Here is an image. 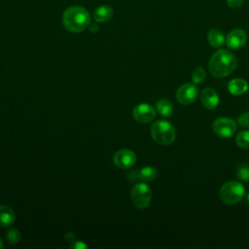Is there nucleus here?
Masks as SVG:
<instances>
[{
  "instance_id": "5701e85b",
  "label": "nucleus",
  "mask_w": 249,
  "mask_h": 249,
  "mask_svg": "<svg viewBox=\"0 0 249 249\" xmlns=\"http://www.w3.org/2000/svg\"><path fill=\"white\" fill-rule=\"evenodd\" d=\"M227 4L229 7L232 8V9H237L240 6H242L244 0H226Z\"/></svg>"
},
{
  "instance_id": "6e6552de",
  "label": "nucleus",
  "mask_w": 249,
  "mask_h": 249,
  "mask_svg": "<svg viewBox=\"0 0 249 249\" xmlns=\"http://www.w3.org/2000/svg\"><path fill=\"white\" fill-rule=\"evenodd\" d=\"M133 118L141 124H148L152 122L156 116V111L150 104L141 103L133 108Z\"/></svg>"
},
{
  "instance_id": "1a4fd4ad",
  "label": "nucleus",
  "mask_w": 249,
  "mask_h": 249,
  "mask_svg": "<svg viewBox=\"0 0 249 249\" xmlns=\"http://www.w3.org/2000/svg\"><path fill=\"white\" fill-rule=\"evenodd\" d=\"M248 36L245 30L241 28H235L231 30L226 37V45L232 50L241 49L247 42Z\"/></svg>"
},
{
  "instance_id": "6ab92c4d",
  "label": "nucleus",
  "mask_w": 249,
  "mask_h": 249,
  "mask_svg": "<svg viewBox=\"0 0 249 249\" xmlns=\"http://www.w3.org/2000/svg\"><path fill=\"white\" fill-rule=\"evenodd\" d=\"M236 175L241 181L248 182L249 181V165L246 163L240 164L236 170Z\"/></svg>"
},
{
  "instance_id": "f257e3e1",
  "label": "nucleus",
  "mask_w": 249,
  "mask_h": 249,
  "mask_svg": "<svg viewBox=\"0 0 249 249\" xmlns=\"http://www.w3.org/2000/svg\"><path fill=\"white\" fill-rule=\"evenodd\" d=\"M237 60L234 54L225 49L215 52L208 62V69L215 78H224L229 76L236 68Z\"/></svg>"
},
{
  "instance_id": "4be33fe9",
  "label": "nucleus",
  "mask_w": 249,
  "mask_h": 249,
  "mask_svg": "<svg viewBox=\"0 0 249 249\" xmlns=\"http://www.w3.org/2000/svg\"><path fill=\"white\" fill-rule=\"evenodd\" d=\"M237 124L245 128H249V112L241 114L237 120Z\"/></svg>"
},
{
  "instance_id": "9b49d317",
  "label": "nucleus",
  "mask_w": 249,
  "mask_h": 249,
  "mask_svg": "<svg viewBox=\"0 0 249 249\" xmlns=\"http://www.w3.org/2000/svg\"><path fill=\"white\" fill-rule=\"evenodd\" d=\"M200 101L201 104L206 108V109H214L218 106L219 104V95L215 91V89L211 88H206L202 90L200 94Z\"/></svg>"
},
{
  "instance_id": "dca6fc26",
  "label": "nucleus",
  "mask_w": 249,
  "mask_h": 249,
  "mask_svg": "<svg viewBox=\"0 0 249 249\" xmlns=\"http://www.w3.org/2000/svg\"><path fill=\"white\" fill-rule=\"evenodd\" d=\"M156 108H157V111L159 112V114L165 118L171 117V115L173 113V104L168 99L159 100L157 102Z\"/></svg>"
},
{
  "instance_id": "0eeeda50",
  "label": "nucleus",
  "mask_w": 249,
  "mask_h": 249,
  "mask_svg": "<svg viewBox=\"0 0 249 249\" xmlns=\"http://www.w3.org/2000/svg\"><path fill=\"white\" fill-rule=\"evenodd\" d=\"M198 93L197 88L194 84H183L176 90V99L183 105L192 104Z\"/></svg>"
},
{
  "instance_id": "7ed1b4c3",
  "label": "nucleus",
  "mask_w": 249,
  "mask_h": 249,
  "mask_svg": "<svg viewBox=\"0 0 249 249\" xmlns=\"http://www.w3.org/2000/svg\"><path fill=\"white\" fill-rule=\"evenodd\" d=\"M153 139L160 145H169L176 138V131L171 123L163 120L155 122L151 126Z\"/></svg>"
},
{
  "instance_id": "2eb2a0df",
  "label": "nucleus",
  "mask_w": 249,
  "mask_h": 249,
  "mask_svg": "<svg viewBox=\"0 0 249 249\" xmlns=\"http://www.w3.org/2000/svg\"><path fill=\"white\" fill-rule=\"evenodd\" d=\"M207 40L212 47L220 48L225 43L226 38L224 33L221 30L213 28L209 30V32L207 33Z\"/></svg>"
},
{
  "instance_id": "ddd939ff",
  "label": "nucleus",
  "mask_w": 249,
  "mask_h": 249,
  "mask_svg": "<svg viewBox=\"0 0 249 249\" xmlns=\"http://www.w3.org/2000/svg\"><path fill=\"white\" fill-rule=\"evenodd\" d=\"M113 14H114V11L110 6L102 5L95 9L93 14V18L96 22L102 23L110 20L111 18L113 17Z\"/></svg>"
},
{
  "instance_id": "393cba45",
  "label": "nucleus",
  "mask_w": 249,
  "mask_h": 249,
  "mask_svg": "<svg viewBox=\"0 0 249 249\" xmlns=\"http://www.w3.org/2000/svg\"><path fill=\"white\" fill-rule=\"evenodd\" d=\"M4 246V244H3V241H2V239L0 238V248H2Z\"/></svg>"
},
{
  "instance_id": "9d476101",
  "label": "nucleus",
  "mask_w": 249,
  "mask_h": 249,
  "mask_svg": "<svg viewBox=\"0 0 249 249\" xmlns=\"http://www.w3.org/2000/svg\"><path fill=\"white\" fill-rule=\"evenodd\" d=\"M114 163L123 169H126L131 167L136 161L135 154L128 149L119 150L114 156Z\"/></svg>"
},
{
  "instance_id": "f8f14e48",
  "label": "nucleus",
  "mask_w": 249,
  "mask_h": 249,
  "mask_svg": "<svg viewBox=\"0 0 249 249\" xmlns=\"http://www.w3.org/2000/svg\"><path fill=\"white\" fill-rule=\"evenodd\" d=\"M229 91L233 95L243 94L248 89V83L241 78L232 79L228 84Z\"/></svg>"
},
{
  "instance_id": "39448f33",
  "label": "nucleus",
  "mask_w": 249,
  "mask_h": 249,
  "mask_svg": "<svg viewBox=\"0 0 249 249\" xmlns=\"http://www.w3.org/2000/svg\"><path fill=\"white\" fill-rule=\"evenodd\" d=\"M131 200L133 204L139 208H146L152 199L151 188L144 182L137 183L131 190Z\"/></svg>"
},
{
  "instance_id": "20e7f679",
  "label": "nucleus",
  "mask_w": 249,
  "mask_h": 249,
  "mask_svg": "<svg viewBox=\"0 0 249 249\" xmlns=\"http://www.w3.org/2000/svg\"><path fill=\"white\" fill-rule=\"evenodd\" d=\"M220 198L224 203L234 204L240 201L244 195L245 190L241 183L237 181H229L223 184L220 189Z\"/></svg>"
},
{
  "instance_id": "423d86ee",
  "label": "nucleus",
  "mask_w": 249,
  "mask_h": 249,
  "mask_svg": "<svg viewBox=\"0 0 249 249\" xmlns=\"http://www.w3.org/2000/svg\"><path fill=\"white\" fill-rule=\"evenodd\" d=\"M213 131L222 138H229L233 135L236 130V123L229 118H218L213 122Z\"/></svg>"
},
{
  "instance_id": "412c9836",
  "label": "nucleus",
  "mask_w": 249,
  "mask_h": 249,
  "mask_svg": "<svg viewBox=\"0 0 249 249\" xmlns=\"http://www.w3.org/2000/svg\"><path fill=\"white\" fill-rule=\"evenodd\" d=\"M6 237L10 244H17L20 240V233L17 229H11L7 231Z\"/></svg>"
},
{
  "instance_id": "f3484780",
  "label": "nucleus",
  "mask_w": 249,
  "mask_h": 249,
  "mask_svg": "<svg viewBox=\"0 0 249 249\" xmlns=\"http://www.w3.org/2000/svg\"><path fill=\"white\" fill-rule=\"evenodd\" d=\"M157 169L153 166H145L136 173V177L143 181H153L157 178Z\"/></svg>"
},
{
  "instance_id": "4468645a",
  "label": "nucleus",
  "mask_w": 249,
  "mask_h": 249,
  "mask_svg": "<svg viewBox=\"0 0 249 249\" xmlns=\"http://www.w3.org/2000/svg\"><path fill=\"white\" fill-rule=\"evenodd\" d=\"M16 216L13 209L7 205H0V226L11 227L15 222Z\"/></svg>"
},
{
  "instance_id": "f03ea898",
  "label": "nucleus",
  "mask_w": 249,
  "mask_h": 249,
  "mask_svg": "<svg viewBox=\"0 0 249 249\" xmlns=\"http://www.w3.org/2000/svg\"><path fill=\"white\" fill-rule=\"evenodd\" d=\"M63 26L70 32L79 33L84 31L90 24L89 12L81 6L67 8L62 15Z\"/></svg>"
},
{
  "instance_id": "aec40b11",
  "label": "nucleus",
  "mask_w": 249,
  "mask_h": 249,
  "mask_svg": "<svg viewBox=\"0 0 249 249\" xmlns=\"http://www.w3.org/2000/svg\"><path fill=\"white\" fill-rule=\"evenodd\" d=\"M205 77H206V73L202 67L196 68L192 73V80L195 84H199V83L203 82Z\"/></svg>"
},
{
  "instance_id": "a211bd4d",
  "label": "nucleus",
  "mask_w": 249,
  "mask_h": 249,
  "mask_svg": "<svg viewBox=\"0 0 249 249\" xmlns=\"http://www.w3.org/2000/svg\"><path fill=\"white\" fill-rule=\"evenodd\" d=\"M235 142L242 149H249V130H242L235 136Z\"/></svg>"
},
{
  "instance_id": "a878e982",
  "label": "nucleus",
  "mask_w": 249,
  "mask_h": 249,
  "mask_svg": "<svg viewBox=\"0 0 249 249\" xmlns=\"http://www.w3.org/2000/svg\"><path fill=\"white\" fill-rule=\"evenodd\" d=\"M247 200H248V202H249V192H248V194H247Z\"/></svg>"
},
{
  "instance_id": "b1692460",
  "label": "nucleus",
  "mask_w": 249,
  "mask_h": 249,
  "mask_svg": "<svg viewBox=\"0 0 249 249\" xmlns=\"http://www.w3.org/2000/svg\"><path fill=\"white\" fill-rule=\"evenodd\" d=\"M88 247V245L86 243H84L83 241H73V243L71 244V248H75V249H86Z\"/></svg>"
}]
</instances>
